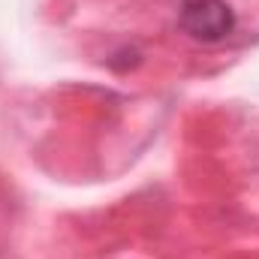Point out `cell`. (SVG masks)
<instances>
[{
  "mask_svg": "<svg viewBox=\"0 0 259 259\" xmlns=\"http://www.w3.org/2000/svg\"><path fill=\"white\" fill-rule=\"evenodd\" d=\"M235 12L226 0H187L181 9V30L196 42H223L235 33Z\"/></svg>",
  "mask_w": 259,
  "mask_h": 259,
  "instance_id": "6da1fadb",
  "label": "cell"
}]
</instances>
